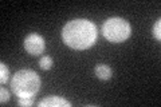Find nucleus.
<instances>
[{
	"label": "nucleus",
	"mask_w": 161,
	"mask_h": 107,
	"mask_svg": "<svg viewBox=\"0 0 161 107\" xmlns=\"http://www.w3.org/2000/svg\"><path fill=\"white\" fill-rule=\"evenodd\" d=\"M62 38L74 50H87L97 40V27L87 19H74L63 27Z\"/></svg>",
	"instance_id": "1"
},
{
	"label": "nucleus",
	"mask_w": 161,
	"mask_h": 107,
	"mask_svg": "<svg viewBox=\"0 0 161 107\" xmlns=\"http://www.w3.org/2000/svg\"><path fill=\"white\" fill-rule=\"evenodd\" d=\"M11 88L19 98H31L40 88V78L32 70H20L14 75Z\"/></svg>",
	"instance_id": "2"
},
{
	"label": "nucleus",
	"mask_w": 161,
	"mask_h": 107,
	"mask_svg": "<svg viewBox=\"0 0 161 107\" xmlns=\"http://www.w3.org/2000/svg\"><path fill=\"white\" fill-rule=\"evenodd\" d=\"M132 34L129 22L121 18H110L102 25V35L112 43H121Z\"/></svg>",
	"instance_id": "3"
},
{
	"label": "nucleus",
	"mask_w": 161,
	"mask_h": 107,
	"mask_svg": "<svg viewBox=\"0 0 161 107\" xmlns=\"http://www.w3.org/2000/svg\"><path fill=\"white\" fill-rule=\"evenodd\" d=\"M24 48L26 51L32 55V56H38V55L43 54L44 48H46V43L44 39L38 34H30L24 39Z\"/></svg>",
	"instance_id": "4"
},
{
	"label": "nucleus",
	"mask_w": 161,
	"mask_h": 107,
	"mask_svg": "<svg viewBox=\"0 0 161 107\" xmlns=\"http://www.w3.org/2000/svg\"><path fill=\"white\" fill-rule=\"evenodd\" d=\"M39 107H71V103L69 100L60 98V96L53 95L48 98H44L38 103Z\"/></svg>",
	"instance_id": "5"
},
{
	"label": "nucleus",
	"mask_w": 161,
	"mask_h": 107,
	"mask_svg": "<svg viewBox=\"0 0 161 107\" xmlns=\"http://www.w3.org/2000/svg\"><path fill=\"white\" fill-rule=\"evenodd\" d=\"M94 72L97 75V78L101 80H108L112 78V75H113V71L108 64H97Z\"/></svg>",
	"instance_id": "6"
},
{
	"label": "nucleus",
	"mask_w": 161,
	"mask_h": 107,
	"mask_svg": "<svg viewBox=\"0 0 161 107\" xmlns=\"http://www.w3.org/2000/svg\"><path fill=\"white\" fill-rule=\"evenodd\" d=\"M39 66H40V68L42 70H50L53 67V59L50 58V56H42L39 60Z\"/></svg>",
	"instance_id": "7"
},
{
	"label": "nucleus",
	"mask_w": 161,
	"mask_h": 107,
	"mask_svg": "<svg viewBox=\"0 0 161 107\" xmlns=\"http://www.w3.org/2000/svg\"><path fill=\"white\" fill-rule=\"evenodd\" d=\"M8 75H9L8 67L4 63H0V82H2L3 84L8 80Z\"/></svg>",
	"instance_id": "8"
},
{
	"label": "nucleus",
	"mask_w": 161,
	"mask_h": 107,
	"mask_svg": "<svg viewBox=\"0 0 161 107\" xmlns=\"http://www.w3.org/2000/svg\"><path fill=\"white\" fill-rule=\"evenodd\" d=\"M153 35H154V38L160 42V40H161V20L160 19L153 25Z\"/></svg>",
	"instance_id": "9"
},
{
	"label": "nucleus",
	"mask_w": 161,
	"mask_h": 107,
	"mask_svg": "<svg viewBox=\"0 0 161 107\" xmlns=\"http://www.w3.org/2000/svg\"><path fill=\"white\" fill-rule=\"evenodd\" d=\"M34 99L35 96H31V98H19L18 99V104L19 106H24V107H30L34 104Z\"/></svg>",
	"instance_id": "10"
},
{
	"label": "nucleus",
	"mask_w": 161,
	"mask_h": 107,
	"mask_svg": "<svg viewBox=\"0 0 161 107\" xmlns=\"http://www.w3.org/2000/svg\"><path fill=\"white\" fill-rule=\"evenodd\" d=\"M0 94H2V98H0V102L4 104L6 102L9 100V93H8V90H6V87H2L0 88Z\"/></svg>",
	"instance_id": "11"
}]
</instances>
